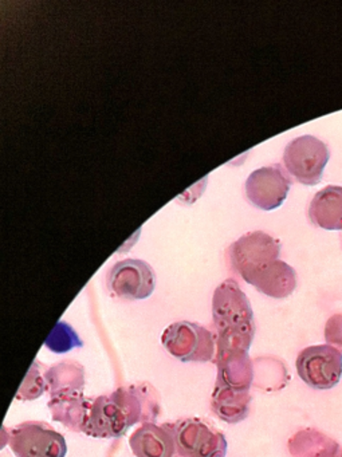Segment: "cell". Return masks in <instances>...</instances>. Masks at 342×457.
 I'll return each mask as SVG.
<instances>
[{
    "label": "cell",
    "instance_id": "1",
    "mask_svg": "<svg viewBox=\"0 0 342 457\" xmlns=\"http://www.w3.org/2000/svg\"><path fill=\"white\" fill-rule=\"evenodd\" d=\"M159 411V397L151 385H128L95 398L84 433L97 438L121 437L138 422H154Z\"/></svg>",
    "mask_w": 342,
    "mask_h": 457
},
{
    "label": "cell",
    "instance_id": "2",
    "mask_svg": "<svg viewBox=\"0 0 342 457\" xmlns=\"http://www.w3.org/2000/svg\"><path fill=\"white\" fill-rule=\"evenodd\" d=\"M213 323L218 330V357L229 353H247L255 325L250 301L234 279L218 286L213 301Z\"/></svg>",
    "mask_w": 342,
    "mask_h": 457
},
{
    "label": "cell",
    "instance_id": "3",
    "mask_svg": "<svg viewBox=\"0 0 342 457\" xmlns=\"http://www.w3.org/2000/svg\"><path fill=\"white\" fill-rule=\"evenodd\" d=\"M171 428L181 457H226L227 440L223 432L205 420H179Z\"/></svg>",
    "mask_w": 342,
    "mask_h": 457
},
{
    "label": "cell",
    "instance_id": "4",
    "mask_svg": "<svg viewBox=\"0 0 342 457\" xmlns=\"http://www.w3.org/2000/svg\"><path fill=\"white\" fill-rule=\"evenodd\" d=\"M7 444L15 457H65V437L46 422H22L7 430Z\"/></svg>",
    "mask_w": 342,
    "mask_h": 457
},
{
    "label": "cell",
    "instance_id": "5",
    "mask_svg": "<svg viewBox=\"0 0 342 457\" xmlns=\"http://www.w3.org/2000/svg\"><path fill=\"white\" fill-rule=\"evenodd\" d=\"M162 342L167 352L181 362H210L215 352L213 333L204 326L188 320L168 326Z\"/></svg>",
    "mask_w": 342,
    "mask_h": 457
},
{
    "label": "cell",
    "instance_id": "6",
    "mask_svg": "<svg viewBox=\"0 0 342 457\" xmlns=\"http://www.w3.org/2000/svg\"><path fill=\"white\" fill-rule=\"evenodd\" d=\"M296 373L313 389H331L342 377V353L331 345L309 346L299 353Z\"/></svg>",
    "mask_w": 342,
    "mask_h": 457
},
{
    "label": "cell",
    "instance_id": "7",
    "mask_svg": "<svg viewBox=\"0 0 342 457\" xmlns=\"http://www.w3.org/2000/svg\"><path fill=\"white\" fill-rule=\"evenodd\" d=\"M329 162V149L314 136H301L286 146V170L304 186H317Z\"/></svg>",
    "mask_w": 342,
    "mask_h": 457
},
{
    "label": "cell",
    "instance_id": "8",
    "mask_svg": "<svg viewBox=\"0 0 342 457\" xmlns=\"http://www.w3.org/2000/svg\"><path fill=\"white\" fill-rule=\"evenodd\" d=\"M156 285L154 270L140 259L117 262L108 275V287L114 295L127 301H140L152 295Z\"/></svg>",
    "mask_w": 342,
    "mask_h": 457
},
{
    "label": "cell",
    "instance_id": "9",
    "mask_svg": "<svg viewBox=\"0 0 342 457\" xmlns=\"http://www.w3.org/2000/svg\"><path fill=\"white\" fill-rule=\"evenodd\" d=\"M280 243L263 231H253L243 235L232 243L229 250L232 269L245 278L267 262L279 258Z\"/></svg>",
    "mask_w": 342,
    "mask_h": 457
},
{
    "label": "cell",
    "instance_id": "10",
    "mask_svg": "<svg viewBox=\"0 0 342 457\" xmlns=\"http://www.w3.org/2000/svg\"><path fill=\"white\" fill-rule=\"evenodd\" d=\"M291 180L280 165L254 170L246 181V195L255 207L263 211L277 210L290 191Z\"/></svg>",
    "mask_w": 342,
    "mask_h": 457
},
{
    "label": "cell",
    "instance_id": "11",
    "mask_svg": "<svg viewBox=\"0 0 342 457\" xmlns=\"http://www.w3.org/2000/svg\"><path fill=\"white\" fill-rule=\"evenodd\" d=\"M95 398L85 397L84 390H61L50 395L49 409L54 421L63 422L74 432L84 433Z\"/></svg>",
    "mask_w": 342,
    "mask_h": 457
},
{
    "label": "cell",
    "instance_id": "12",
    "mask_svg": "<svg viewBox=\"0 0 342 457\" xmlns=\"http://www.w3.org/2000/svg\"><path fill=\"white\" fill-rule=\"evenodd\" d=\"M243 279L264 295L278 299L290 295L296 286V274L293 267L279 259L262 264Z\"/></svg>",
    "mask_w": 342,
    "mask_h": 457
},
{
    "label": "cell",
    "instance_id": "13",
    "mask_svg": "<svg viewBox=\"0 0 342 457\" xmlns=\"http://www.w3.org/2000/svg\"><path fill=\"white\" fill-rule=\"evenodd\" d=\"M136 457H173L176 443L171 424L146 422L129 438Z\"/></svg>",
    "mask_w": 342,
    "mask_h": 457
},
{
    "label": "cell",
    "instance_id": "14",
    "mask_svg": "<svg viewBox=\"0 0 342 457\" xmlns=\"http://www.w3.org/2000/svg\"><path fill=\"white\" fill-rule=\"evenodd\" d=\"M309 218L314 226L328 231H342V187L328 186L310 203Z\"/></svg>",
    "mask_w": 342,
    "mask_h": 457
},
{
    "label": "cell",
    "instance_id": "15",
    "mask_svg": "<svg viewBox=\"0 0 342 457\" xmlns=\"http://www.w3.org/2000/svg\"><path fill=\"white\" fill-rule=\"evenodd\" d=\"M250 401L248 389L215 385L211 408L219 419L229 424H237L248 416Z\"/></svg>",
    "mask_w": 342,
    "mask_h": 457
},
{
    "label": "cell",
    "instance_id": "16",
    "mask_svg": "<svg viewBox=\"0 0 342 457\" xmlns=\"http://www.w3.org/2000/svg\"><path fill=\"white\" fill-rule=\"evenodd\" d=\"M47 392L50 395L61 390L79 389L84 390V368L79 363L63 362L47 369L46 374Z\"/></svg>",
    "mask_w": 342,
    "mask_h": 457
},
{
    "label": "cell",
    "instance_id": "17",
    "mask_svg": "<svg viewBox=\"0 0 342 457\" xmlns=\"http://www.w3.org/2000/svg\"><path fill=\"white\" fill-rule=\"evenodd\" d=\"M45 346L50 352L57 353V354H63V353L71 352V350L77 349V347L84 346L79 334L76 333L73 328L69 323L60 320L53 328L52 334L49 338L45 342Z\"/></svg>",
    "mask_w": 342,
    "mask_h": 457
},
{
    "label": "cell",
    "instance_id": "18",
    "mask_svg": "<svg viewBox=\"0 0 342 457\" xmlns=\"http://www.w3.org/2000/svg\"><path fill=\"white\" fill-rule=\"evenodd\" d=\"M41 368H44V365H39L37 361L33 363L22 386L18 390V395H15L17 400H34V398H38L39 395L47 392L46 377H45L46 371H41Z\"/></svg>",
    "mask_w": 342,
    "mask_h": 457
},
{
    "label": "cell",
    "instance_id": "19",
    "mask_svg": "<svg viewBox=\"0 0 342 457\" xmlns=\"http://www.w3.org/2000/svg\"><path fill=\"white\" fill-rule=\"evenodd\" d=\"M339 457H342V452H341V454H339Z\"/></svg>",
    "mask_w": 342,
    "mask_h": 457
}]
</instances>
